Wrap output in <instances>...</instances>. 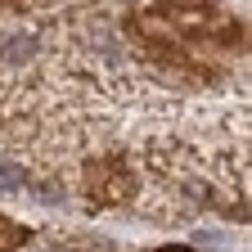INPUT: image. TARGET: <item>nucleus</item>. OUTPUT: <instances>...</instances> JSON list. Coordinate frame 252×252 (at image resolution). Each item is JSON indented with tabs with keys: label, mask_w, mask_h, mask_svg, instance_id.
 <instances>
[{
	"label": "nucleus",
	"mask_w": 252,
	"mask_h": 252,
	"mask_svg": "<svg viewBox=\"0 0 252 252\" xmlns=\"http://www.w3.org/2000/svg\"><path fill=\"white\" fill-rule=\"evenodd\" d=\"M32 54H36V36H27V32H18V36H9L0 45V59H9V63H23Z\"/></svg>",
	"instance_id": "f257e3e1"
},
{
	"label": "nucleus",
	"mask_w": 252,
	"mask_h": 252,
	"mask_svg": "<svg viewBox=\"0 0 252 252\" xmlns=\"http://www.w3.org/2000/svg\"><path fill=\"white\" fill-rule=\"evenodd\" d=\"M18 185H27V171L18 162H0V194H9V189H18Z\"/></svg>",
	"instance_id": "f03ea898"
},
{
	"label": "nucleus",
	"mask_w": 252,
	"mask_h": 252,
	"mask_svg": "<svg viewBox=\"0 0 252 252\" xmlns=\"http://www.w3.org/2000/svg\"><path fill=\"white\" fill-rule=\"evenodd\" d=\"M167 252H185V248H167Z\"/></svg>",
	"instance_id": "7ed1b4c3"
}]
</instances>
